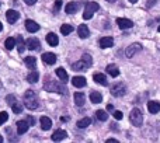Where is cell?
Segmentation results:
<instances>
[{"label":"cell","instance_id":"6da1fadb","mask_svg":"<svg viewBox=\"0 0 160 143\" xmlns=\"http://www.w3.org/2000/svg\"><path fill=\"white\" fill-rule=\"evenodd\" d=\"M24 105L28 108V110H35V108H38V97H37V94L34 93L32 90L25 91Z\"/></svg>","mask_w":160,"mask_h":143},{"label":"cell","instance_id":"7a4b0ae2","mask_svg":"<svg viewBox=\"0 0 160 143\" xmlns=\"http://www.w3.org/2000/svg\"><path fill=\"white\" fill-rule=\"evenodd\" d=\"M129 121L133 126H141L142 122H143V115H142L141 110L139 108H133L129 114Z\"/></svg>","mask_w":160,"mask_h":143},{"label":"cell","instance_id":"3957f363","mask_svg":"<svg viewBox=\"0 0 160 143\" xmlns=\"http://www.w3.org/2000/svg\"><path fill=\"white\" fill-rule=\"evenodd\" d=\"M100 8V4L96 2H88L86 4V8H84V13H83V18L84 20H90L93 17V14L96 13L97 10Z\"/></svg>","mask_w":160,"mask_h":143},{"label":"cell","instance_id":"277c9868","mask_svg":"<svg viewBox=\"0 0 160 143\" xmlns=\"http://www.w3.org/2000/svg\"><path fill=\"white\" fill-rule=\"evenodd\" d=\"M45 90L48 91H55V93H59V94H68V90L65 86H61L59 83H55V81H48L45 83Z\"/></svg>","mask_w":160,"mask_h":143},{"label":"cell","instance_id":"5b68a950","mask_svg":"<svg viewBox=\"0 0 160 143\" xmlns=\"http://www.w3.org/2000/svg\"><path fill=\"white\" fill-rule=\"evenodd\" d=\"M110 91L114 97H122V96H125V93H127V86H125L124 83H115V84L111 86Z\"/></svg>","mask_w":160,"mask_h":143},{"label":"cell","instance_id":"8992f818","mask_svg":"<svg viewBox=\"0 0 160 143\" xmlns=\"http://www.w3.org/2000/svg\"><path fill=\"white\" fill-rule=\"evenodd\" d=\"M6 102H7L8 105H11V110H13L14 114L22 112V105L20 104L18 101H17L14 96H7V97H6Z\"/></svg>","mask_w":160,"mask_h":143},{"label":"cell","instance_id":"52a82bcc","mask_svg":"<svg viewBox=\"0 0 160 143\" xmlns=\"http://www.w3.org/2000/svg\"><path fill=\"white\" fill-rule=\"evenodd\" d=\"M141 49H142V44L135 42V44L129 45V47L125 49V55H127V58H132V56H135Z\"/></svg>","mask_w":160,"mask_h":143},{"label":"cell","instance_id":"ba28073f","mask_svg":"<svg viewBox=\"0 0 160 143\" xmlns=\"http://www.w3.org/2000/svg\"><path fill=\"white\" fill-rule=\"evenodd\" d=\"M117 25H118L121 30H127V28H132L133 22L128 18H122V17H118L117 18Z\"/></svg>","mask_w":160,"mask_h":143},{"label":"cell","instance_id":"9c48e42d","mask_svg":"<svg viewBox=\"0 0 160 143\" xmlns=\"http://www.w3.org/2000/svg\"><path fill=\"white\" fill-rule=\"evenodd\" d=\"M25 47L30 51H38L41 44H39V41L37 38H28L27 41H25Z\"/></svg>","mask_w":160,"mask_h":143},{"label":"cell","instance_id":"30bf717a","mask_svg":"<svg viewBox=\"0 0 160 143\" xmlns=\"http://www.w3.org/2000/svg\"><path fill=\"white\" fill-rule=\"evenodd\" d=\"M88 67H90V65L87 63L86 61H79V62H75V63L72 65V69L76 70V72H83V70H87Z\"/></svg>","mask_w":160,"mask_h":143},{"label":"cell","instance_id":"8fae6325","mask_svg":"<svg viewBox=\"0 0 160 143\" xmlns=\"http://www.w3.org/2000/svg\"><path fill=\"white\" fill-rule=\"evenodd\" d=\"M6 18H7V21L10 22V24H14V22L20 18V13L16 11V10H7V13H6Z\"/></svg>","mask_w":160,"mask_h":143},{"label":"cell","instance_id":"7c38bea8","mask_svg":"<svg viewBox=\"0 0 160 143\" xmlns=\"http://www.w3.org/2000/svg\"><path fill=\"white\" fill-rule=\"evenodd\" d=\"M42 62L47 65H53L56 62V55L52 52H45L44 55H42Z\"/></svg>","mask_w":160,"mask_h":143},{"label":"cell","instance_id":"4fadbf2b","mask_svg":"<svg viewBox=\"0 0 160 143\" xmlns=\"http://www.w3.org/2000/svg\"><path fill=\"white\" fill-rule=\"evenodd\" d=\"M78 34H79L80 38H83V39L88 38V37H90V31H88V27H87L86 24L79 25V27H78Z\"/></svg>","mask_w":160,"mask_h":143},{"label":"cell","instance_id":"5bb4252c","mask_svg":"<svg viewBox=\"0 0 160 143\" xmlns=\"http://www.w3.org/2000/svg\"><path fill=\"white\" fill-rule=\"evenodd\" d=\"M79 7H80V3H78V2H70V3H68V4H66L65 10H66L68 14H75L76 11L79 10Z\"/></svg>","mask_w":160,"mask_h":143},{"label":"cell","instance_id":"9a60e30c","mask_svg":"<svg viewBox=\"0 0 160 143\" xmlns=\"http://www.w3.org/2000/svg\"><path fill=\"white\" fill-rule=\"evenodd\" d=\"M66 136H68L66 131H63V129H58V131H55V132H53V135H52V141H53V142L63 141V139L66 138Z\"/></svg>","mask_w":160,"mask_h":143},{"label":"cell","instance_id":"2e32d148","mask_svg":"<svg viewBox=\"0 0 160 143\" xmlns=\"http://www.w3.org/2000/svg\"><path fill=\"white\" fill-rule=\"evenodd\" d=\"M114 45V39L111 37H104V38L100 39V48L105 49V48H111Z\"/></svg>","mask_w":160,"mask_h":143},{"label":"cell","instance_id":"e0dca14e","mask_svg":"<svg viewBox=\"0 0 160 143\" xmlns=\"http://www.w3.org/2000/svg\"><path fill=\"white\" fill-rule=\"evenodd\" d=\"M28 128H30V124H28L27 121H18L17 122V132H18V135L25 133L28 131Z\"/></svg>","mask_w":160,"mask_h":143},{"label":"cell","instance_id":"ac0fdd59","mask_svg":"<svg viewBox=\"0 0 160 143\" xmlns=\"http://www.w3.org/2000/svg\"><path fill=\"white\" fill-rule=\"evenodd\" d=\"M148 111L150 114H158L160 111V102L159 101H149L148 102Z\"/></svg>","mask_w":160,"mask_h":143},{"label":"cell","instance_id":"d6986e66","mask_svg":"<svg viewBox=\"0 0 160 143\" xmlns=\"http://www.w3.org/2000/svg\"><path fill=\"white\" fill-rule=\"evenodd\" d=\"M25 28H27L28 32H37L39 30V25L35 21H32V20H27L25 21Z\"/></svg>","mask_w":160,"mask_h":143},{"label":"cell","instance_id":"ffe728a7","mask_svg":"<svg viewBox=\"0 0 160 143\" xmlns=\"http://www.w3.org/2000/svg\"><path fill=\"white\" fill-rule=\"evenodd\" d=\"M86 79L83 76H75L72 79V84L75 86V87H78V88H80V87H84L86 86Z\"/></svg>","mask_w":160,"mask_h":143},{"label":"cell","instance_id":"44dd1931","mask_svg":"<svg viewBox=\"0 0 160 143\" xmlns=\"http://www.w3.org/2000/svg\"><path fill=\"white\" fill-rule=\"evenodd\" d=\"M47 42L51 45V47H56V45L59 44L58 35H56V34H53V32H49V34L47 35Z\"/></svg>","mask_w":160,"mask_h":143},{"label":"cell","instance_id":"7402d4cb","mask_svg":"<svg viewBox=\"0 0 160 143\" xmlns=\"http://www.w3.org/2000/svg\"><path fill=\"white\" fill-rule=\"evenodd\" d=\"M39 122H41V128H42L44 131H49L51 126H52V121H51L48 116H41Z\"/></svg>","mask_w":160,"mask_h":143},{"label":"cell","instance_id":"603a6c76","mask_svg":"<svg viewBox=\"0 0 160 143\" xmlns=\"http://www.w3.org/2000/svg\"><path fill=\"white\" fill-rule=\"evenodd\" d=\"M93 80L96 83H98V84H101V86H107L108 84V81H107V79H105V76L102 73H96L93 76Z\"/></svg>","mask_w":160,"mask_h":143},{"label":"cell","instance_id":"cb8c5ba5","mask_svg":"<svg viewBox=\"0 0 160 143\" xmlns=\"http://www.w3.org/2000/svg\"><path fill=\"white\" fill-rule=\"evenodd\" d=\"M90 101L93 104H100L102 101V96L98 91H93V93H90Z\"/></svg>","mask_w":160,"mask_h":143},{"label":"cell","instance_id":"d4e9b609","mask_svg":"<svg viewBox=\"0 0 160 143\" xmlns=\"http://www.w3.org/2000/svg\"><path fill=\"white\" fill-rule=\"evenodd\" d=\"M16 45H17V49H18V52L20 53H22L25 51V42H24V39H22V37L21 35H18L16 38Z\"/></svg>","mask_w":160,"mask_h":143},{"label":"cell","instance_id":"484cf974","mask_svg":"<svg viewBox=\"0 0 160 143\" xmlns=\"http://www.w3.org/2000/svg\"><path fill=\"white\" fill-rule=\"evenodd\" d=\"M107 73L110 74V76H112V77H117L119 74V69H118V66L117 65H108L107 66Z\"/></svg>","mask_w":160,"mask_h":143},{"label":"cell","instance_id":"4316f807","mask_svg":"<svg viewBox=\"0 0 160 143\" xmlns=\"http://www.w3.org/2000/svg\"><path fill=\"white\" fill-rule=\"evenodd\" d=\"M75 104L78 105V107H82V105H84V94L83 93H75Z\"/></svg>","mask_w":160,"mask_h":143},{"label":"cell","instance_id":"83f0119b","mask_svg":"<svg viewBox=\"0 0 160 143\" xmlns=\"http://www.w3.org/2000/svg\"><path fill=\"white\" fill-rule=\"evenodd\" d=\"M56 76H58L59 79H61V81H62V83H66V81H68V79H69V77H68L66 70H65V69H62V67H59V69H56Z\"/></svg>","mask_w":160,"mask_h":143},{"label":"cell","instance_id":"f1b7e54d","mask_svg":"<svg viewBox=\"0 0 160 143\" xmlns=\"http://www.w3.org/2000/svg\"><path fill=\"white\" fill-rule=\"evenodd\" d=\"M25 65H27V67H30V69H35L37 66V59L34 58V56H27V58L24 59Z\"/></svg>","mask_w":160,"mask_h":143},{"label":"cell","instance_id":"f546056e","mask_svg":"<svg viewBox=\"0 0 160 143\" xmlns=\"http://www.w3.org/2000/svg\"><path fill=\"white\" fill-rule=\"evenodd\" d=\"M38 79H39L38 72H31V73L27 76V81L28 83H37L38 81Z\"/></svg>","mask_w":160,"mask_h":143},{"label":"cell","instance_id":"4dcf8cb0","mask_svg":"<svg viewBox=\"0 0 160 143\" xmlns=\"http://www.w3.org/2000/svg\"><path fill=\"white\" fill-rule=\"evenodd\" d=\"M96 116H97V119L98 121H107V118H108V114L105 112L104 110H98V111H96Z\"/></svg>","mask_w":160,"mask_h":143},{"label":"cell","instance_id":"1f68e13d","mask_svg":"<svg viewBox=\"0 0 160 143\" xmlns=\"http://www.w3.org/2000/svg\"><path fill=\"white\" fill-rule=\"evenodd\" d=\"M4 47H6V49L11 51L14 47H16V39L11 38V37H8V38L6 39V42H4Z\"/></svg>","mask_w":160,"mask_h":143},{"label":"cell","instance_id":"d6a6232c","mask_svg":"<svg viewBox=\"0 0 160 143\" xmlns=\"http://www.w3.org/2000/svg\"><path fill=\"white\" fill-rule=\"evenodd\" d=\"M72 31H73V27H72V25H69V24L61 25V32L63 34V35H69V34H72Z\"/></svg>","mask_w":160,"mask_h":143},{"label":"cell","instance_id":"836d02e7","mask_svg":"<svg viewBox=\"0 0 160 143\" xmlns=\"http://www.w3.org/2000/svg\"><path fill=\"white\" fill-rule=\"evenodd\" d=\"M91 124V119L90 118H83V119H80V121H78V128H87L88 125Z\"/></svg>","mask_w":160,"mask_h":143},{"label":"cell","instance_id":"e575fe53","mask_svg":"<svg viewBox=\"0 0 160 143\" xmlns=\"http://www.w3.org/2000/svg\"><path fill=\"white\" fill-rule=\"evenodd\" d=\"M8 119V114L6 112V111H3V112H0V125H3L6 121Z\"/></svg>","mask_w":160,"mask_h":143},{"label":"cell","instance_id":"d590c367","mask_svg":"<svg viewBox=\"0 0 160 143\" xmlns=\"http://www.w3.org/2000/svg\"><path fill=\"white\" fill-rule=\"evenodd\" d=\"M112 116H114V118H115V119H118V121H119V119H122V116H124V115H122V112H121V111L115 110V111H114V112H112Z\"/></svg>","mask_w":160,"mask_h":143},{"label":"cell","instance_id":"8d00e7d4","mask_svg":"<svg viewBox=\"0 0 160 143\" xmlns=\"http://www.w3.org/2000/svg\"><path fill=\"white\" fill-rule=\"evenodd\" d=\"M82 59H83V61H86V62H87V63L90 65V66H91V63H93V59H91V56L88 55V53H84Z\"/></svg>","mask_w":160,"mask_h":143},{"label":"cell","instance_id":"74e56055","mask_svg":"<svg viewBox=\"0 0 160 143\" xmlns=\"http://www.w3.org/2000/svg\"><path fill=\"white\" fill-rule=\"evenodd\" d=\"M61 7H62V0H56V2H55V7H53V11H55V13H58Z\"/></svg>","mask_w":160,"mask_h":143},{"label":"cell","instance_id":"f35d334b","mask_svg":"<svg viewBox=\"0 0 160 143\" xmlns=\"http://www.w3.org/2000/svg\"><path fill=\"white\" fill-rule=\"evenodd\" d=\"M24 3L25 4H28V6H32V4H35L37 3V0H24Z\"/></svg>","mask_w":160,"mask_h":143},{"label":"cell","instance_id":"ab89813d","mask_svg":"<svg viewBox=\"0 0 160 143\" xmlns=\"http://www.w3.org/2000/svg\"><path fill=\"white\" fill-rule=\"evenodd\" d=\"M27 121L30 122V125H34V122H35V121H34L32 116H27Z\"/></svg>","mask_w":160,"mask_h":143},{"label":"cell","instance_id":"60d3db41","mask_svg":"<svg viewBox=\"0 0 160 143\" xmlns=\"http://www.w3.org/2000/svg\"><path fill=\"white\" fill-rule=\"evenodd\" d=\"M107 142L108 143H117L118 141H117V139H107Z\"/></svg>","mask_w":160,"mask_h":143},{"label":"cell","instance_id":"b9f144b4","mask_svg":"<svg viewBox=\"0 0 160 143\" xmlns=\"http://www.w3.org/2000/svg\"><path fill=\"white\" fill-rule=\"evenodd\" d=\"M3 30V24H2V22H0V31H2Z\"/></svg>","mask_w":160,"mask_h":143},{"label":"cell","instance_id":"7bdbcfd3","mask_svg":"<svg viewBox=\"0 0 160 143\" xmlns=\"http://www.w3.org/2000/svg\"><path fill=\"white\" fill-rule=\"evenodd\" d=\"M107 2H110V3H114V2H117V0H107Z\"/></svg>","mask_w":160,"mask_h":143},{"label":"cell","instance_id":"ee69618b","mask_svg":"<svg viewBox=\"0 0 160 143\" xmlns=\"http://www.w3.org/2000/svg\"><path fill=\"white\" fill-rule=\"evenodd\" d=\"M129 2H131V3H136V2H138V0H129Z\"/></svg>","mask_w":160,"mask_h":143},{"label":"cell","instance_id":"f6af8a7d","mask_svg":"<svg viewBox=\"0 0 160 143\" xmlns=\"http://www.w3.org/2000/svg\"><path fill=\"white\" fill-rule=\"evenodd\" d=\"M0 142H3V138H2V136H0Z\"/></svg>","mask_w":160,"mask_h":143},{"label":"cell","instance_id":"bcb514c9","mask_svg":"<svg viewBox=\"0 0 160 143\" xmlns=\"http://www.w3.org/2000/svg\"><path fill=\"white\" fill-rule=\"evenodd\" d=\"M158 30H159V32H160V27H159V28H158Z\"/></svg>","mask_w":160,"mask_h":143}]
</instances>
